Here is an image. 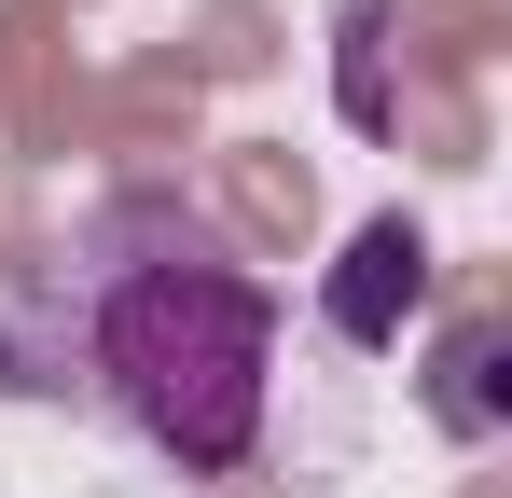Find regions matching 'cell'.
Returning <instances> with one entry per match:
<instances>
[{"mask_svg": "<svg viewBox=\"0 0 512 498\" xmlns=\"http://www.w3.org/2000/svg\"><path fill=\"white\" fill-rule=\"evenodd\" d=\"M263 360H277V291L167 194H125L84 249V374L153 457L236 471L263 443Z\"/></svg>", "mask_w": 512, "mask_h": 498, "instance_id": "1", "label": "cell"}, {"mask_svg": "<svg viewBox=\"0 0 512 498\" xmlns=\"http://www.w3.org/2000/svg\"><path fill=\"white\" fill-rule=\"evenodd\" d=\"M416 305H429L416 222H360V249H346V277H333V332H346V346H388Z\"/></svg>", "mask_w": 512, "mask_h": 498, "instance_id": "2", "label": "cell"}]
</instances>
